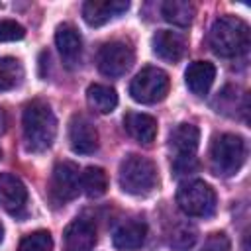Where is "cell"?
Masks as SVG:
<instances>
[{
    "label": "cell",
    "instance_id": "cell-1",
    "mask_svg": "<svg viewBox=\"0 0 251 251\" xmlns=\"http://www.w3.org/2000/svg\"><path fill=\"white\" fill-rule=\"evenodd\" d=\"M22 127H24V139H25L27 151L41 153V151H47L55 141L57 118L47 102L31 100L24 108Z\"/></svg>",
    "mask_w": 251,
    "mask_h": 251
},
{
    "label": "cell",
    "instance_id": "cell-2",
    "mask_svg": "<svg viewBox=\"0 0 251 251\" xmlns=\"http://www.w3.org/2000/svg\"><path fill=\"white\" fill-rule=\"evenodd\" d=\"M210 47L220 57H239L249 49V25L235 16H224L210 29Z\"/></svg>",
    "mask_w": 251,
    "mask_h": 251
},
{
    "label": "cell",
    "instance_id": "cell-3",
    "mask_svg": "<svg viewBox=\"0 0 251 251\" xmlns=\"http://www.w3.org/2000/svg\"><path fill=\"white\" fill-rule=\"evenodd\" d=\"M157 184V167L151 159L141 155H127L120 163V186L133 196L149 194Z\"/></svg>",
    "mask_w": 251,
    "mask_h": 251
},
{
    "label": "cell",
    "instance_id": "cell-4",
    "mask_svg": "<svg viewBox=\"0 0 251 251\" xmlns=\"http://www.w3.org/2000/svg\"><path fill=\"white\" fill-rule=\"evenodd\" d=\"M210 161L216 175L231 176L245 161V143L235 133H222L214 139L210 149Z\"/></svg>",
    "mask_w": 251,
    "mask_h": 251
},
{
    "label": "cell",
    "instance_id": "cell-5",
    "mask_svg": "<svg viewBox=\"0 0 251 251\" xmlns=\"http://www.w3.org/2000/svg\"><path fill=\"white\" fill-rule=\"evenodd\" d=\"M176 204L192 218H210L216 212V192L204 180H188L178 186Z\"/></svg>",
    "mask_w": 251,
    "mask_h": 251
},
{
    "label": "cell",
    "instance_id": "cell-6",
    "mask_svg": "<svg viewBox=\"0 0 251 251\" xmlns=\"http://www.w3.org/2000/svg\"><path fill=\"white\" fill-rule=\"evenodd\" d=\"M169 86L171 80L163 69L145 67L133 76L129 84V94L139 104H157L169 94Z\"/></svg>",
    "mask_w": 251,
    "mask_h": 251
},
{
    "label": "cell",
    "instance_id": "cell-7",
    "mask_svg": "<svg viewBox=\"0 0 251 251\" xmlns=\"http://www.w3.org/2000/svg\"><path fill=\"white\" fill-rule=\"evenodd\" d=\"M96 63H98V71L102 75L112 76V78L122 76L133 65V47L127 41H122V39L108 41L100 47Z\"/></svg>",
    "mask_w": 251,
    "mask_h": 251
},
{
    "label": "cell",
    "instance_id": "cell-8",
    "mask_svg": "<svg viewBox=\"0 0 251 251\" xmlns=\"http://www.w3.org/2000/svg\"><path fill=\"white\" fill-rule=\"evenodd\" d=\"M80 190V173L78 167L71 161H61L55 165L49 182V194L57 204H65L78 196Z\"/></svg>",
    "mask_w": 251,
    "mask_h": 251
},
{
    "label": "cell",
    "instance_id": "cell-9",
    "mask_svg": "<svg viewBox=\"0 0 251 251\" xmlns=\"http://www.w3.org/2000/svg\"><path fill=\"white\" fill-rule=\"evenodd\" d=\"M69 143H71L73 151L80 153V155H90L98 149V131L86 116L75 114L71 118V122H69Z\"/></svg>",
    "mask_w": 251,
    "mask_h": 251
},
{
    "label": "cell",
    "instance_id": "cell-10",
    "mask_svg": "<svg viewBox=\"0 0 251 251\" xmlns=\"http://www.w3.org/2000/svg\"><path fill=\"white\" fill-rule=\"evenodd\" d=\"M27 202V188L25 184L10 175V173H0V208L6 210L8 214H22Z\"/></svg>",
    "mask_w": 251,
    "mask_h": 251
},
{
    "label": "cell",
    "instance_id": "cell-11",
    "mask_svg": "<svg viewBox=\"0 0 251 251\" xmlns=\"http://www.w3.org/2000/svg\"><path fill=\"white\" fill-rule=\"evenodd\" d=\"M129 8L127 0H88L82 4V18L88 25L98 27L122 16Z\"/></svg>",
    "mask_w": 251,
    "mask_h": 251
},
{
    "label": "cell",
    "instance_id": "cell-12",
    "mask_svg": "<svg viewBox=\"0 0 251 251\" xmlns=\"http://www.w3.org/2000/svg\"><path fill=\"white\" fill-rule=\"evenodd\" d=\"M96 243V227L88 220L76 218L63 231V251H92Z\"/></svg>",
    "mask_w": 251,
    "mask_h": 251
},
{
    "label": "cell",
    "instance_id": "cell-13",
    "mask_svg": "<svg viewBox=\"0 0 251 251\" xmlns=\"http://www.w3.org/2000/svg\"><path fill=\"white\" fill-rule=\"evenodd\" d=\"M55 43H57L61 59L67 67H76L80 63L82 39H80V33L76 31L75 25H71V24L59 25L57 31H55Z\"/></svg>",
    "mask_w": 251,
    "mask_h": 251
},
{
    "label": "cell",
    "instance_id": "cell-14",
    "mask_svg": "<svg viewBox=\"0 0 251 251\" xmlns=\"http://www.w3.org/2000/svg\"><path fill=\"white\" fill-rule=\"evenodd\" d=\"M153 51L157 57H161L163 61L169 63H176L182 59L184 51H186V43L184 39L176 33V31H169V29H161L153 35Z\"/></svg>",
    "mask_w": 251,
    "mask_h": 251
},
{
    "label": "cell",
    "instance_id": "cell-15",
    "mask_svg": "<svg viewBox=\"0 0 251 251\" xmlns=\"http://www.w3.org/2000/svg\"><path fill=\"white\" fill-rule=\"evenodd\" d=\"M214 78H216V67L208 61H194L188 65V69L184 73L186 86L196 96L208 94V90L214 84Z\"/></svg>",
    "mask_w": 251,
    "mask_h": 251
},
{
    "label": "cell",
    "instance_id": "cell-16",
    "mask_svg": "<svg viewBox=\"0 0 251 251\" xmlns=\"http://www.w3.org/2000/svg\"><path fill=\"white\" fill-rule=\"evenodd\" d=\"M147 235V226L141 220H127L114 231V247L120 251H135L143 245Z\"/></svg>",
    "mask_w": 251,
    "mask_h": 251
},
{
    "label": "cell",
    "instance_id": "cell-17",
    "mask_svg": "<svg viewBox=\"0 0 251 251\" xmlns=\"http://www.w3.org/2000/svg\"><path fill=\"white\" fill-rule=\"evenodd\" d=\"M124 127L126 131L139 143L149 145L155 135H157V120L149 114H141V112H129L124 118Z\"/></svg>",
    "mask_w": 251,
    "mask_h": 251
},
{
    "label": "cell",
    "instance_id": "cell-18",
    "mask_svg": "<svg viewBox=\"0 0 251 251\" xmlns=\"http://www.w3.org/2000/svg\"><path fill=\"white\" fill-rule=\"evenodd\" d=\"M200 141V131L192 124H178L169 137L171 149H175L176 157H194Z\"/></svg>",
    "mask_w": 251,
    "mask_h": 251
},
{
    "label": "cell",
    "instance_id": "cell-19",
    "mask_svg": "<svg viewBox=\"0 0 251 251\" xmlns=\"http://www.w3.org/2000/svg\"><path fill=\"white\" fill-rule=\"evenodd\" d=\"M86 102L98 114H110L118 106V94L112 86L106 84H90L86 88Z\"/></svg>",
    "mask_w": 251,
    "mask_h": 251
},
{
    "label": "cell",
    "instance_id": "cell-20",
    "mask_svg": "<svg viewBox=\"0 0 251 251\" xmlns=\"http://www.w3.org/2000/svg\"><path fill=\"white\" fill-rule=\"evenodd\" d=\"M161 14L169 24L178 25V27H186L192 24L196 8L192 2H186V0H167L161 6Z\"/></svg>",
    "mask_w": 251,
    "mask_h": 251
},
{
    "label": "cell",
    "instance_id": "cell-21",
    "mask_svg": "<svg viewBox=\"0 0 251 251\" xmlns=\"http://www.w3.org/2000/svg\"><path fill=\"white\" fill-rule=\"evenodd\" d=\"M80 188L90 198H98V196L106 194V190H108V175H106V171L100 169V167H86L80 173Z\"/></svg>",
    "mask_w": 251,
    "mask_h": 251
},
{
    "label": "cell",
    "instance_id": "cell-22",
    "mask_svg": "<svg viewBox=\"0 0 251 251\" xmlns=\"http://www.w3.org/2000/svg\"><path fill=\"white\" fill-rule=\"evenodd\" d=\"M24 78V67L14 57H0V90L16 88Z\"/></svg>",
    "mask_w": 251,
    "mask_h": 251
},
{
    "label": "cell",
    "instance_id": "cell-23",
    "mask_svg": "<svg viewBox=\"0 0 251 251\" xmlns=\"http://www.w3.org/2000/svg\"><path fill=\"white\" fill-rule=\"evenodd\" d=\"M18 251H53V239L51 233L45 229H37L33 233H27L22 241Z\"/></svg>",
    "mask_w": 251,
    "mask_h": 251
},
{
    "label": "cell",
    "instance_id": "cell-24",
    "mask_svg": "<svg viewBox=\"0 0 251 251\" xmlns=\"http://www.w3.org/2000/svg\"><path fill=\"white\" fill-rule=\"evenodd\" d=\"M194 241H196V229L192 226L186 224L176 226L171 233V247L175 251H186L194 245Z\"/></svg>",
    "mask_w": 251,
    "mask_h": 251
},
{
    "label": "cell",
    "instance_id": "cell-25",
    "mask_svg": "<svg viewBox=\"0 0 251 251\" xmlns=\"http://www.w3.org/2000/svg\"><path fill=\"white\" fill-rule=\"evenodd\" d=\"M25 35V29L14 20H0V41H18Z\"/></svg>",
    "mask_w": 251,
    "mask_h": 251
},
{
    "label": "cell",
    "instance_id": "cell-26",
    "mask_svg": "<svg viewBox=\"0 0 251 251\" xmlns=\"http://www.w3.org/2000/svg\"><path fill=\"white\" fill-rule=\"evenodd\" d=\"M229 249H231L229 237L222 231H216V233L208 235V239L202 245V251H229Z\"/></svg>",
    "mask_w": 251,
    "mask_h": 251
},
{
    "label": "cell",
    "instance_id": "cell-27",
    "mask_svg": "<svg viewBox=\"0 0 251 251\" xmlns=\"http://www.w3.org/2000/svg\"><path fill=\"white\" fill-rule=\"evenodd\" d=\"M2 235H4V231H2V226H0V241H2Z\"/></svg>",
    "mask_w": 251,
    "mask_h": 251
},
{
    "label": "cell",
    "instance_id": "cell-28",
    "mask_svg": "<svg viewBox=\"0 0 251 251\" xmlns=\"http://www.w3.org/2000/svg\"><path fill=\"white\" fill-rule=\"evenodd\" d=\"M0 157H2V151H0Z\"/></svg>",
    "mask_w": 251,
    "mask_h": 251
}]
</instances>
